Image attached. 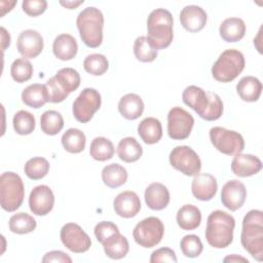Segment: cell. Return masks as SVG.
Listing matches in <instances>:
<instances>
[{
  "instance_id": "44dd1931",
  "label": "cell",
  "mask_w": 263,
  "mask_h": 263,
  "mask_svg": "<svg viewBox=\"0 0 263 263\" xmlns=\"http://www.w3.org/2000/svg\"><path fill=\"white\" fill-rule=\"evenodd\" d=\"M145 202L147 206L154 211L165 209L170 202L168 189L161 183H151L145 190Z\"/></svg>"
},
{
  "instance_id": "8992f818",
  "label": "cell",
  "mask_w": 263,
  "mask_h": 263,
  "mask_svg": "<svg viewBox=\"0 0 263 263\" xmlns=\"http://www.w3.org/2000/svg\"><path fill=\"white\" fill-rule=\"evenodd\" d=\"M245 57L237 49H226L212 67V75L219 82L233 81L245 69Z\"/></svg>"
},
{
  "instance_id": "4fadbf2b",
  "label": "cell",
  "mask_w": 263,
  "mask_h": 263,
  "mask_svg": "<svg viewBox=\"0 0 263 263\" xmlns=\"http://www.w3.org/2000/svg\"><path fill=\"white\" fill-rule=\"evenodd\" d=\"M63 245L73 253H84L91 246L90 237L76 223L65 224L60 232Z\"/></svg>"
},
{
  "instance_id": "b9f144b4",
  "label": "cell",
  "mask_w": 263,
  "mask_h": 263,
  "mask_svg": "<svg viewBox=\"0 0 263 263\" xmlns=\"http://www.w3.org/2000/svg\"><path fill=\"white\" fill-rule=\"evenodd\" d=\"M180 248L185 257L196 258L201 254L203 250V245L197 235L188 234L181 239Z\"/></svg>"
},
{
  "instance_id": "ab89813d",
  "label": "cell",
  "mask_w": 263,
  "mask_h": 263,
  "mask_svg": "<svg viewBox=\"0 0 263 263\" xmlns=\"http://www.w3.org/2000/svg\"><path fill=\"white\" fill-rule=\"evenodd\" d=\"M84 70L95 76H101L109 68V62L104 54L92 53L87 55L83 61Z\"/></svg>"
},
{
  "instance_id": "ac0fdd59",
  "label": "cell",
  "mask_w": 263,
  "mask_h": 263,
  "mask_svg": "<svg viewBox=\"0 0 263 263\" xmlns=\"http://www.w3.org/2000/svg\"><path fill=\"white\" fill-rule=\"evenodd\" d=\"M206 12L198 5H187L180 12L181 25L192 33L201 31L206 24Z\"/></svg>"
},
{
  "instance_id": "f546056e",
  "label": "cell",
  "mask_w": 263,
  "mask_h": 263,
  "mask_svg": "<svg viewBox=\"0 0 263 263\" xmlns=\"http://www.w3.org/2000/svg\"><path fill=\"white\" fill-rule=\"evenodd\" d=\"M22 101L25 105L38 109L48 102V95L45 84L34 83L27 86L22 92Z\"/></svg>"
},
{
  "instance_id": "5b68a950",
  "label": "cell",
  "mask_w": 263,
  "mask_h": 263,
  "mask_svg": "<svg viewBox=\"0 0 263 263\" xmlns=\"http://www.w3.org/2000/svg\"><path fill=\"white\" fill-rule=\"evenodd\" d=\"M80 85V75L73 68H62L46 83L48 102L61 103Z\"/></svg>"
},
{
  "instance_id": "7c38bea8",
  "label": "cell",
  "mask_w": 263,
  "mask_h": 263,
  "mask_svg": "<svg viewBox=\"0 0 263 263\" xmlns=\"http://www.w3.org/2000/svg\"><path fill=\"white\" fill-rule=\"evenodd\" d=\"M194 125L193 116L182 107H174L167 114V134L173 140H185Z\"/></svg>"
},
{
  "instance_id": "ee69618b",
  "label": "cell",
  "mask_w": 263,
  "mask_h": 263,
  "mask_svg": "<svg viewBox=\"0 0 263 263\" xmlns=\"http://www.w3.org/2000/svg\"><path fill=\"white\" fill-rule=\"evenodd\" d=\"M119 232V229L117 227V225H115L112 222L109 221H102L99 222L96 227H95V235L98 239V241H100L101 243L107 239L109 236H111L114 233Z\"/></svg>"
},
{
  "instance_id": "603a6c76",
  "label": "cell",
  "mask_w": 263,
  "mask_h": 263,
  "mask_svg": "<svg viewBox=\"0 0 263 263\" xmlns=\"http://www.w3.org/2000/svg\"><path fill=\"white\" fill-rule=\"evenodd\" d=\"M118 111L127 120L139 118L144 112V103L137 93H126L118 102Z\"/></svg>"
},
{
  "instance_id": "ba28073f",
  "label": "cell",
  "mask_w": 263,
  "mask_h": 263,
  "mask_svg": "<svg viewBox=\"0 0 263 263\" xmlns=\"http://www.w3.org/2000/svg\"><path fill=\"white\" fill-rule=\"evenodd\" d=\"M164 234V225L159 218L148 217L140 221L133 230L135 241L143 248H153L158 245Z\"/></svg>"
},
{
  "instance_id": "4dcf8cb0",
  "label": "cell",
  "mask_w": 263,
  "mask_h": 263,
  "mask_svg": "<svg viewBox=\"0 0 263 263\" xmlns=\"http://www.w3.org/2000/svg\"><path fill=\"white\" fill-rule=\"evenodd\" d=\"M142 154V146L133 137L121 139L117 145V155L124 162H135L141 158Z\"/></svg>"
},
{
  "instance_id": "6da1fadb",
  "label": "cell",
  "mask_w": 263,
  "mask_h": 263,
  "mask_svg": "<svg viewBox=\"0 0 263 263\" xmlns=\"http://www.w3.org/2000/svg\"><path fill=\"white\" fill-rule=\"evenodd\" d=\"M234 218L221 210L212 212L206 220L205 239L215 249L227 248L233 240Z\"/></svg>"
},
{
  "instance_id": "f6af8a7d",
  "label": "cell",
  "mask_w": 263,
  "mask_h": 263,
  "mask_svg": "<svg viewBox=\"0 0 263 263\" xmlns=\"http://www.w3.org/2000/svg\"><path fill=\"white\" fill-rule=\"evenodd\" d=\"M23 10L30 16H38L47 8L45 0H24L22 3Z\"/></svg>"
},
{
  "instance_id": "d6986e66",
  "label": "cell",
  "mask_w": 263,
  "mask_h": 263,
  "mask_svg": "<svg viewBox=\"0 0 263 263\" xmlns=\"http://www.w3.org/2000/svg\"><path fill=\"white\" fill-rule=\"evenodd\" d=\"M113 209L119 217L133 218L141 210V200L134 191H123L115 197Z\"/></svg>"
},
{
  "instance_id": "681fc988",
  "label": "cell",
  "mask_w": 263,
  "mask_h": 263,
  "mask_svg": "<svg viewBox=\"0 0 263 263\" xmlns=\"http://www.w3.org/2000/svg\"><path fill=\"white\" fill-rule=\"evenodd\" d=\"M84 1L80 0V1H60V4L63 5L64 7L68 8V9H74L77 6H79L80 4H82Z\"/></svg>"
},
{
  "instance_id": "9a60e30c",
  "label": "cell",
  "mask_w": 263,
  "mask_h": 263,
  "mask_svg": "<svg viewBox=\"0 0 263 263\" xmlns=\"http://www.w3.org/2000/svg\"><path fill=\"white\" fill-rule=\"evenodd\" d=\"M246 197V186L238 180H230L222 187L221 202L225 208L232 212L240 209L243 205Z\"/></svg>"
},
{
  "instance_id": "30bf717a",
  "label": "cell",
  "mask_w": 263,
  "mask_h": 263,
  "mask_svg": "<svg viewBox=\"0 0 263 263\" xmlns=\"http://www.w3.org/2000/svg\"><path fill=\"white\" fill-rule=\"evenodd\" d=\"M102 99L100 92L91 87L84 88L73 103L72 112L75 119L81 123L88 122L100 109Z\"/></svg>"
},
{
  "instance_id": "277c9868",
  "label": "cell",
  "mask_w": 263,
  "mask_h": 263,
  "mask_svg": "<svg viewBox=\"0 0 263 263\" xmlns=\"http://www.w3.org/2000/svg\"><path fill=\"white\" fill-rule=\"evenodd\" d=\"M76 25L80 38L86 46L96 48L102 44L104 15L99 8L93 6L84 8L79 12Z\"/></svg>"
},
{
  "instance_id": "60d3db41",
  "label": "cell",
  "mask_w": 263,
  "mask_h": 263,
  "mask_svg": "<svg viewBox=\"0 0 263 263\" xmlns=\"http://www.w3.org/2000/svg\"><path fill=\"white\" fill-rule=\"evenodd\" d=\"M10 74L14 81L18 83L26 82L30 80L33 75V66L25 58L16 59L10 66Z\"/></svg>"
},
{
  "instance_id": "8d00e7d4",
  "label": "cell",
  "mask_w": 263,
  "mask_h": 263,
  "mask_svg": "<svg viewBox=\"0 0 263 263\" xmlns=\"http://www.w3.org/2000/svg\"><path fill=\"white\" fill-rule=\"evenodd\" d=\"M134 53L137 60L143 63L153 62L157 57V50L152 46L147 36H140L135 40Z\"/></svg>"
},
{
  "instance_id": "3957f363",
  "label": "cell",
  "mask_w": 263,
  "mask_h": 263,
  "mask_svg": "<svg viewBox=\"0 0 263 263\" xmlns=\"http://www.w3.org/2000/svg\"><path fill=\"white\" fill-rule=\"evenodd\" d=\"M173 25V15L164 8H156L148 15L147 38L156 50L171 45L174 38Z\"/></svg>"
},
{
  "instance_id": "d4e9b609",
  "label": "cell",
  "mask_w": 263,
  "mask_h": 263,
  "mask_svg": "<svg viewBox=\"0 0 263 263\" xmlns=\"http://www.w3.org/2000/svg\"><path fill=\"white\" fill-rule=\"evenodd\" d=\"M219 33L224 41L237 42L246 34V24L239 17H228L221 23Z\"/></svg>"
},
{
  "instance_id": "74e56055",
  "label": "cell",
  "mask_w": 263,
  "mask_h": 263,
  "mask_svg": "<svg viewBox=\"0 0 263 263\" xmlns=\"http://www.w3.org/2000/svg\"><path fill=\"white\" fill-rule=\"evenodd\" d=\"M12 124L16 134L25 136L33 133V130L35 129L36 121L32 113L26 110H20L13 116Z\"/></svg>"
},
{
  "instance_id": "e575fe53",
  "label": "cell",
  "mask_w": 263,
  "mask_h": 263,
  "mask_svg": "<svg viewBox=\"0 0 263 263\" xmlns=\"http://www.w3.org/2000/svg\"><path fill=\"white\" fill-rule=\"evenodd\" d=\"M40 126L48 136L58 135L64 127V119L60 112L54 110L45 111L40 117Z\"/></svg>"
},
{
  "instance_id": "e0dca14e",
  "label": "cell",
  "mask_w": 263,
  "mask_h": 263,
  "mask_svg": "<svg viewBox=\"0 0 263 263\" xmlns=\"http://www.w3.org/2000/svg\"><path fill=\"white\" fill-rule=\"evenodd\" d=\"M218 184L216 178L211 174H197L191 183V191L196 199L208 201L217 193Z\"/></svg>"
},
{
  "instance_id": "836d02e7",
  "label": "cell",
  "mask_w": 263,
  "mask_h": 263,
  "mask_svg": "<svg viewBox=\"0 0 263 263\" xmlns=\"http://www.w3.org/2000/svg\"><path fill=\"white\" fill-rule=\"evenodd\" d=\"M115 152L113 143L104 137H97L92 140L89 148L90 156L98 161H106L113 157Z\"/></svg>"
},
{
  "instance_id": "4316f807",
  "label": "cell",
  "mask_w": 263,
  "mask_h": 263,
  "mask_svg": "<svg viewBox=\"0 0 263 263\" xmlns=\"http://www.w3.org/2000/svg\"><path fill=\"white\" fill-rule=\"evenodd\" d=\"M102 245L106 256L114 260L124 258L129 250V245L126 237L120 234V232L112 234L105 239Z\"/></svg>"
},
{
  "instance_id": "f907efd6",
  "label": "cell",
  "mask_w": 263,
  "mask_h": 263,
  "mask_svg": "<svg viewBox=\"0 0 263 263\" xmlns=\"http://www.w3.org/2000/svg\"><path fill=\"white\" fill-rule=\"evenodd\" d=\"M246 262L248 263L249 260L247 258H243V257H240V256H237L235 254L233 255H230V256H227L226 258H224V262Z\"/></svg>"
},
{
  "instance_id": "f35d334b",
  "label": "cell",
  "mask_w": 263,
  "mask_h": 263,
  "mask_svg": "<svg viewBox=\"0 0 263 263\" xmlns=\"http://www.w3.org/2000/svg\"><path fill=\"white\" fill-rule=\"evenodd\" d=\"M24 171L29 179L40 180L49 172V162L43 157H33L26 162Z\"/></svg>"
},
{
  "instance_id": "7a4b0ae2",
  "label": "cell",
  "mask_w": 263,
  "mask_h": 263,
  "mask_svg": "<svg viewBox=\"0 0 263 263\" xmlns=\"http://www.w3.org/2000/svg\"><path fill=\"white\" fill-rule=\"evenodd\" d=\"M240 242L243 249L257 261L263 259V213L251 210L242 220Z\"/></svg>"
},
{
  "instance_id": "9c48e42d",
  "label": "cell",
  "mask_w": 263,
  "mask_h": 263,
  "mask_svg": "<svg viewBox=\"0 0 263 263\" xmlns=\"http://www.w3.org/2000/svg\"><path fill=\"white\" fill-rule=\"evenodd\" d=\"M210 140L214 147L223 154L235 155L245 149L242 136L231 129L214 126L210 129Z\"/></svg>"
},
{
  "instance_id": "7bdbcfd3",
  "label": "cell",
  "mask_w": 263,
  "mask_h": 263,
  "mask_svg": "<svg viewBox=\"0 0 263 263\" xmlns=\"http://www.w3.org/2000/svg\"><path fill=\"white\" fill-rule=\"evenodd\" d=\"M206 93L209 98V104L205 111L202 113L200 117L206 121H214L222 116L223 102L217 93L212 91H209Z\"/></svg>"
},
{
  "instance_id": "1f68e13d",
  "label": "cell",
  "mask_w": 263,
  "mask_h": 263,
  "mask_svg": "<svg viewBox=\"0 0 263 263\" xmlns=\"http://www.w3.org/2000/svg\"><path fill=\"white\" fill-rule=\"evenodd\" d=\"M102 180L110 188H118L125 184L127 172L125 167L118 163H111L102 170Z\"/></svg>"
},
{
  "instance_id": "ffe728a7",
  "label": "cell",
  "mask_w": 263,
  "mask_h": 263,
  "mask_svg": "<svg viewBox=\"0 0 263 263\" xmlns=\"http://www.w3.org/2000/svg\"><path fill=\"white\" fill-rule=\"evenodd\" d=\"M262 168L261 160L252 154H235L231 162V171L238 177H250L258 174Z\"/></svg>"
},
{
  "instance_id": "7dc6e473",
  "label": "cell",
  "mask_w": 263,
  "mask_h": 263,
  "mask_svg": "<svg viewBox=\"0 0 263 263\" xmlns=\"http://www.w3.org/2000/svg\"><path fill=\"white\" fill-rule=\"evenodd\" d=\"M42 262H61V263H71L72 259L68 254L62 251H50L44 255L42 258Z\"/></svg>"
},
{
  "instance_id": "5bb4252c",
  "label": "cell",
  "mask_w": 263,
  "mask_h": 263,
  "mask_svg": "<svg viewBox=\"0 0 263 263\" xmlns=\"http://www.w3.org/2000/svg\"><path fill=\"white\" fill-rule=\"evenodd\" d=\"M54 195L47 185H38L33 188L29 196V206L37 216L47 215L53 208Z\"/></svg>"
},
{
  "instance_id": "c3c4849f",
  "label": "cell",
  "mask_w": 263,
  "mask_h": 263,
  "mask_svg": "<svg viewBox=\"0 0 263 263\" xmlns=\"http://www.w3.org/2000/svg\"><path fill=\"white\" fill-rule=\"evenodd\" d=\"M0 30H1V47H2V50L4 51L10 44V35L5 30V28L1 27Z\"/></svg>"
},
{
  "instance_id": "83f0119b",
  "label": "cell",
  "mask_w": 263,
  "mask_h": 263,
  "mask_svg": "<svg viewBox=\"0 0 263 263\" xmlns=\"http://www.w3.org/2000/svg\"><path fill=\"white\" fill-rule=\"evenodd\" d=\"M236 91L245 102H256L262 92L261 81L254 76H245L236 84Z\"/></svg>"
},
{
  "instance_id": "f1b7e54d",
  "label": "cell",
  "mask_w": 263,
  "mask_h": 263,
  "mask_svg": "<svg viewBox=\"0 0 263 263\" xmlns=\"http://www.w3.org/2000/svg\"><path fill=\"white\" fill-rule=\"evenodd\" d=\"M176 220L181 229L194 230L201 222L200 210L193 204H185L177 212Z\"/></svg>"
},
{
  "instance_id": "d6a6232c",
  "label": "cell",
  "mask_w": 263,
  "mask_h": 263,
  "mask_svg": "<svg viewBox=\"0 0 263 263\" xmlns=\"http://www.w3.org/2000/svg\"><path fill=\"white\" fill-rule=\"evenodd\" d=\"M62 145L70 153H80L84 150L86 138L78 128H69L62 136Z\"/></svg>"
},
{
  "instance_id": "8fae6325",
  "label": "cell",
  "mask_w": 263,
  "mask_h": 263,
  "mask_svg": "<svg viewBox=\"0 0 263 263\" xmlns=\"http://www.w3.org/2000/svg\"><path fill=\"white\" fill-rule=\"evenodd\" d=\"M171 165L186 176H195L201 170L198 154L189 146L175 147L168 156Z\"/></svg>"
},
{
  "instance_id": "cb8c5ba5",
  "label": "cell",
  "mask_w": 263,
  "mask_h": 263,
  "mask_svg": "<svg viewBox=\"0 0 263 263\" xmlns=\"http://www.w3.org/2000/svg\"><path fill=\"white\" fill-rule=\"evenodd\" d=\"M182 100L199 116L202 115L209 104L208 93L201 87L196 85L187 86L182 93Z\"/></svg>"
},
{
  "instance_id": "2e32d148",
  "label": "cell",
  "mask_w": 263,
  "mask_h": 263,
  "mask_svg": "<svg viewBox=\"0 0 263 263\" xmlns=\"http://www.w3.org/2000/svg\"><path fill=\"white\" fill-rule=\"evenodd\" d=\"M43 38L36 30H25L17 37L16 48L25 59H34L38 57L43 50Z\"/></svg>"
},
{
  "instance_id": "d590c367",
  "label": "cell",
  "mask_w": 263,
  "mask_h": 263,
  "mask_svg": "<svg viewBox=\"0 0 263 263\" xmlns=\"http://www.w3.org/2000/svg\"><path fill=\"white\" fill-rule=\"evenodd\" d=\"M8 224L9 230L16 234H27L36 228V220L31 215L24 212L12 215Z\"/></svg>"
},
{
  "instance_id": "52a82bcc",
  "label": "cell",
  "mask_w": 263,
  "mask_h": 263,
  "mask_svg": "<svg viewBox=\"0 0 263 263\" xmlns=\"http://www.w3.org/2000/svg\"><path fill=\"white\" fill-rule=\"evenodd\" d=\"M25 187L22 178L13 172H5L0 176L1 206L6 212L16 211L23 203Z\"/></svg>"
},
{
  "instance_id": "484cf974",
  "label": "cell",
  "mask_w": 263,
  "mask_h": 263,
  "mask_svg": "<svg viewBox=\"0 0 263 263\" xmlns=\"http://www.w3.org/2000/svg\"><path fill=\"white\" fill-rule=\"evenodd\" d=\"M138 134L145 144H155L159 142L162 137L161 122L157 118L146 117L139 123Z\"/></svg>"
},
{
  "instance_id": "7402d4cb",
  "label": "cell",
  "mask_w": 263,
  "mask_h": 263,
  "mask_svg": "<svg viewBox=\"0 0 263 263\" xmlns=\"http://www.w3.org/2000/svg\"><path fill=\"white\" fill-rule=\"evenodd\" d=\"M52 51L55 58L61 61H70L74 59L78 51V44L76 39L67 33L55 37L52 44Z\"/></svg>"
},
{
  "instance_id": "bcb514c9",
  "label": "cell",
  "mask_w": 263,
  "mask_h": 263,
  "mask_svg": "<svg viewBox=\"0 0 263 263\" xmlns=\"http://www.w3.org/2000/svg\"><path fill=\"white\" fill-rule=\"evenodd\" d=\"M178 261L176 253L170 248H160L154 251L151 254L150 262L151 263H159V262H174Z\"/></svg>"
}]
</instances>
